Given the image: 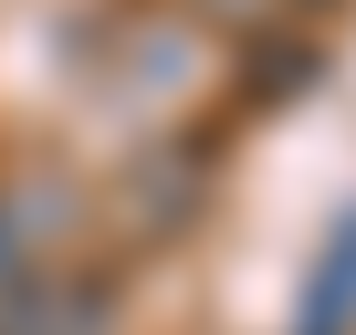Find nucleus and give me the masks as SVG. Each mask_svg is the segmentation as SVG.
Listing matches in <instances>:
<instances>
[{
    "label": "nucleus",
    "mask_w": 356,
    "mask_h": 335,
    "mask_svg": "<svg viewBox=\"0 0 356 335\" xmlns=\"http://www.w3.org/2000/svg\"><path fill=\"white\" fill-rule=\"evenodd\" d=\"M346 325H356V210L335 220V252L304 283V335H346Z\"/></svg>",
    "instance_id": "nucleus-3"
},
{
    "label": "nucleus",
    "mask_w": 356,
    "mask_h": 335,
    "mask_svg": "<svg viewBox=\"0 0 356 335\" xmlns=\"http://www.w3.org/2000/svg\"><path fill=\"white\" fill-rule=\"evenodd\" d=\"M200 11H262V0H200Z\"/></svg>",
    "instance_id": "nucleus-4"
},
{
    "label": "nucleus",
    "mask_w": 356,
    "mask_h": 335,
    "mask_svg": "<svg viewBox=\"0 0 356 335\" xmlns=\"http://www.w3.org/2000/svg\"><path fill=\"white\" fill-rule=\"evenodd\" d=\"M105 325H115L105 272H32L0 293V335H105Z\"/></svg>",
    "instance_id": "nucleus-2"
},
{
    "label": "nucleus",
    "mask_w": 356,
    "mask_h": 335,
    "mask_svg": "<svg viewBox=\"0 0 356 335\" xmlns=\"http://www.w3.org/2000/svg\"><path fill=\"white\" fill-rule=\"evenodd\" d=\"M63 241H74V189L42 179V168H11V179H0V293L53 272Z\"/></svg>",
    "instance_id": "nucleus-1"
}]
</instances>
